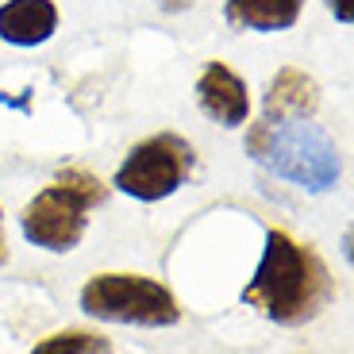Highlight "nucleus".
Masks as SVG:
<instances>
[{
	"label": "nucleus",
	"mask_w": 354,
	"mask_h": 354,
	"mask_svg": "<svg viewBox=\"0 0 354 354\" xmlns=\"http://www.w3.org/2000/svg\"><path fill=\"white\" fill-rule=\"evenodd\" d=\"M31 354H112V346H108V339L88 335V331H66V335L43 339Z\"/></svg>",
	"instance_id": "9d476101"
},
{
	"label": "nucleus",
	"mask_w": 354,
	"mask_h": 354,
	"mask_svg": "<svg viewBox=\"0 0 354 354\" xmlns=\"http://www.w3.org/2000/svg\"><path fill=\"white\" fill-rule=\"evenodd\" d=\"M193 169V147L177 135H154L139 142L115 174V185L135 201H162Z\"/></svg>",
	"instance_id": "39448f33"
},
{
	"label": "nucleus",
	"mask_w": 354,
	"mask_h": 354,
	"mask_svg": "<svg viewBox=\"0 0 354 354\" xmlns=\"http://www.w3.org/2000/svg\"><path fill=\"white\" fill-rule=\"evenodd\" d=\"M316 85L312 77H304L301 70H281L266 93V120L277 124V120H304V115L316 112Z\"/></svg>",
	"instance_id": "6e6552de"
},
{
	"label": "nucleus",
	"mask_w": 354,
	"mask_h": 354,
	"mask_svg": "<svg viewBox=\"0 0 354 354\" xmlns=\"http://www.w3.org/2000/svg\"><path fill=\"white\" fill-rule=\"evenodd\" d=\"M196 97H201L204 112L212 115V120H220L223 127H239L243 120H247V112H250L243 81L235 77L227 66H220V62L208 66L204 77L196 81Z\"/></svg>",
	"instance_id": "423d86ee"
},
{
	"label": "nucleus",
	"mask_w": 354,
	"mask_h": 354,
	"mask_svg": "<svg viewBox=\"0 0 354 354\" xmlns=\"http://www.w3.org/2000/svg\"><path fill=\"white\" fill-rule=\"evenodd\" d=\"M54 24H58V12L50 0H8L0 8V39L16 46L46 43Z\"/></svg>",
	"instance_id": "0eeeda50"
},
{
	"label": "nucleus",
	"mask_w": 354,
	"mask_h": 354,
	"mask_svg": "<svg viewBox=\"0 0 354 354\" xmlns=\"http://www.w3.org/2000/svg\"><path fill=\"white\" fill-rule=\"evenodd\" d=\"M331 12H335L343 24H351V16H354V12H351V0H331Z\"/></svg>",
	"instance_id": "9b49d317"
},
{
	"label": "nucleus",
	"mask_w": 354,
	"mask_h": 354,
	"mask_svg": "<svg viewBox=\"0 0 354 354\" xmlns=\"http://www.w3.org/2000/svg\"><path fill=\"white\" fill-rule=\"evenodd\" d=\"M328 270L312 250L292 243L285 231L266 235V254L258 262V274L243 289V301L250 308L266 312L274 324H304L328 304Z\"/></svg>",
	"instance_id": "f257e3e1"
},
{
	"label": "nucleus",
	"mask_w": 354,
	"mask_h": 354,
	"mask_svg": "<svg viewBox=\"0 0 354 354\" xmlns=\"http://www.w3.org/2000/svg\"><path fill=\"white\" fill-rule=\"evenodd\" d=\"M8 258V247H4V231H0V262Z\"/></svg>",
	"instance_id": "f8f14e48"
},
{
	"label": "nucleus",
	"mask_w": 354,
	"mask_h": 354,
	"mask_svg": "<svg viewBox=\"0 0 354 354\" xmlns=\"http://www.w3.org/2000/svg\"><path fill=\"white\" fill-rule=\"evenodd\" d=\"M81 308L112 324H139V328H169L181 308L166 285L139 274H100L81 289Z\"/></svg>",
	"instance_id": "20e7f679"
},
{
	"label": "nucleus",
	"mask_w": 354,
	"mask_h": 354,
	"mask_svg": "<svg viewBox=\"0 0 354 354\" xmlns=\"http://www.w3.org/2000/svg\"><path fill=\"white\" fill-rule=\"evenodd\" d=\"M247 151L258 166L301 189L324 193L339 181V151L331 135L316 124H254L247 135Z\"/></svg>",
	"instance_id": "f03ea898"
},
{
	"label": "nucleus",
	"mask_w": 354,
	"mask_h": 354,
	"mask_svg": "<svg viewBox=\"0 0 354 354\" xmlns=\"http://www.w3.org/2000/svg\"><path fill=\"white\" fill-rule=\"evenodd\" d=\"M301 16V0H227V19L250 31H281Z\"/></svg>",
	"instance_id": "1a4fd4ad"
},
{
	"label": "nucleus",
	"mask_w": 354,
	"mask_h": 354,
	"mask_svg": "<svg viewBox=\"0 0 354 354\" xmlns=\"http://www.w3.org/2000/svg\"><path fill=\"white\" fill-rule=\"evenodd\" d=\"M100 196H104V189L97 177L66 169L58 177V185L43 189L24 208V235L46 250H73L85 235L88 204H97Z\"/></svg>",
	"instance_id": "7ed1b4c3"
}]
</instances>
